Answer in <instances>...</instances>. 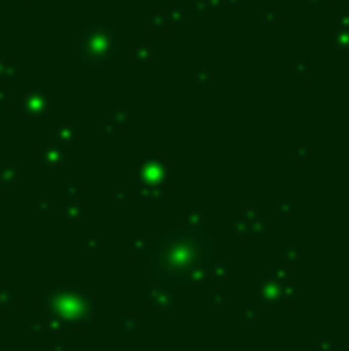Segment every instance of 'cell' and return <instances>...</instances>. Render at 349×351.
Instances as JSON below:
<instances>
[{
    "instance_id": "obj_1",
    "label": "cell",
    "mask_w": 349,
    "mask_h": 351,
    "mask_svg": "<svg viewBox=\"0 0 349 351\" xmlns=\"http://www.w3.org/2000/svg\"><path fill=\"white\" fill-rule=\"evenodd\" d=\"M318 349H320V351H335V349H337V343H333V341H320V343H318Z\"/></svg>"
}]
</instances>
